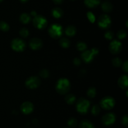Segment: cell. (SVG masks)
Returning a JSON list of instances; mask_svg holds the SVG:
<instances>
[{
	"label": "cell",
	"instance_id": "19",
	"mask_svg": "<svg viewBox=\"0 0 128 128\" xmlns=\"http://www.w3.org/2000/svg\"><path fill=\"white\" fill-rule=\"evenodd\" d=\"M65 33L67 36L72 37V36H74L76 35V28L74 26L70 25V26H67L66 28L65 29Z\"/></svg>",
	"mask_w": 128,
	"mask_h": 128
},
{
	"label": "cell",
	"instance_id": "8",
	"mask_svg": "<svg viewBox=\"0 0 128 128\" xmlns=\"http://www.w3.org/2000/svg\"><path fill=\"white\" fill-rule=\"evenodd\" d=\"M98 24L101 28L108 29L111 25V18L106 14H102L99 17Z\"/></svg>",
	"mask_w": 128,
	"mask_h": 128
},
{
	"label": "cell",
	"instance_id": "21",
	"mask_svg": "<svg viewBox=\"0 0 128 128\" xmlns=\"http://www.w3.org/2000/svg\"><path fill=\"white\" fill-rule=\"evenodd\" d=\"M65 101L67 104L71 105L76 101V97L72 94H68L65 97Z\"/></svg>",
	"mask_w": 128,
	"mask_h": 128
},
{
	"label": "cell",
	"instance_id": "3",
	"mask_svg": "<svg viewBox=\"0 0 128 128\" xmlns=\"http://www.w3.org/2000/svg\"><path fill=\"white\" fill-rule=\"evenodd\" d=\"M90 107V102L85 98H80L76 103L77 111L81 114H86L88 112Z\"/></svg>",
	"mask_w": 128,
	"mask_h": 128
},
{
	"label": "cell",
	"instance_id": "18",
	"mask_svg": "<svg viewBox=\"0 0 128 128\" xmlns=\"http://www.w3.org/2000/svg\"><path fill=\"white\" fill-rule=\"evenodd\" d=\"M51 14H52V16L55 18H60L63 15V11L60 8L56 7L52 9Z\"/></svg>",
	"mask_w": 128,
	"mask_h": 128
},
{
	"label": "cell",
	"instance_id": "20",
	"mask_svg": "<svg viewBox=\"0 0 128 128\" xmlns=\"http://www.w3.org/2000/svg\"><path fill=\"white\" fill-rule=\"evenodd\" d=\"M20 20L22 23L28 24L31 20V15L26 13H23L20 16Z\"/></svg>",
	"mask_w": 128,
	"mask_h": 128
},
{
	"label": "cell",
	"instance_id": "25",
	"mask_svg": "<svg viewBox=\"0 0 128 128\" xmlns=\"http://www.w3.org/2000/svg\"><path fill=\"white\" fill-rule=\"evenodd\" d=\"M101 111V107L98 104H95L91 108V114L93 115H97L100 114Z\"/></svg>",
	"mask_w": 128,
	"mask_h": 128
},
{
	"label": "cell",
	"instance_id": "31",
	"mask_svg": "<svg viewBox=\"0 0 128 128\" xmlns=\"http://www.w3.org/2000/svg\"><path fill=\"white\" fill-rule=\"evenodd\" d=\"M40 75L42 78H44V79H46V78H48L50 75V72L48 70L46 69H42V70L40 71Z\"/></svg>",
	"mask_w": 128,
	"mask_h": 128
},
{
	"label": "cell",
	"instance_id": "32",
	"mask_svg": "<svg viewBox=\"0 0 128 128\" xmlns=\"http://www.w3.org/2000/svg\"><path fill=\"white\" fill-rule=\"evenodd\" d=\"M121 124L122 125H124L126 127H128V117L127 115H124L122 117L121 119Z\"/></svg>",
	"mask_w": 128,
	"mask_h": 128
},
{
	"label": "cell",
	"instance_id": "34",
	"mask_svg": "<svg viewBox=\"0 0 128 128\" xmlns=\"http://www.w3.org/2000/svg\"><path fill=\"white\" fill-rule=\"evenodd\" d=\"M87 16L88 20H90L91 22L93 23L94 22L95 20H96V18H95V16L94 15V14L91 12H88L87 13Z\"/></svg>",
	"mask_w": 128,
	"mask_h": 128
},
{
	"label": "cell",
	"instance_id": "41",
	"mask_svg": "<svg viewBox=\"0 0 128 128\" xmlns=\"http://www.w3.org/2000/svg\"><path fill=\"white\" fill-rule=\"evenodd\" d=\"M71 1H75V0H71Z\"/></svg>",
	"mask_w": 128,
	"mask_h": 128
},
{
	"label": "cell",
	"instance_id": "23",
	"mask_svg": "<svg viewBox=\"0 0 128 128\" xmlns=\"http://www.w3.org/2000/svg\"><path fill=\"white\" fill-rule=\"evenodd\" d=\"M67 124L70 128H75L78 125V120L76 118L71 117L68 120Z\"/></svg>",
	"mask_w": 128,
	"mask_h": 128
},
{
	"label": "cell",
	"instance_id": "11",
	"mask_svg": "<svg viewBox=\"0 0 128 128\" xmlns=\"http://www.w3.org/2000/svg\"><path fill=\"white\" fill-rule=\"evenodd\" d=\"M122 44L120 41L116 40H114L110 43L109 45V50L111 53L114 55H116L121 52L122 50Z\"/></svg>",
	"mask_w": 128,
	"mask_h": 128
},
{
	"label": "cell",
	"instance_id": "28",
	"mask_svg": "<svg viewBox=\"0 0 128 128\" xmlns=\"http://www.w3.org/2000/svg\"><path fill=\"white\" fill-rule=\"evenodd\" d=\"M112 63L114 67H120L122 65V60H121V59L120 58H113L112 60Z\"/></svg>",
	"mask_w": 128,
	"mask_h": 128
},
{
	"label": "cell",
	"instance_id": "37",
	"mask_svg": "<svg viewBox=\"0 0 128 128\" xmlns=\"http://www.w3.org/2000/svg\"><path fill=\"white\" fill-rule=\"evenodd\" d=\"M53 1V3L56 5H61L62 2L64 1V0H52Z\"/></svg>",
	"mask_w": 128,
	"mask_h": 128
},
{
	"label": "cell",
	"instance_id": "27",
	"mask_svg": "<svg viewBox=\"0 0 128 128\" xmlns=\"http://www.w3.org/2000/svg\"><path fill=\"white\" fill-rule=\"evenodd\" d=\"M0 30L2 31H8L10 30V26L6 22L1 21H0Z\"/></svg>",
	"mask_w": 128,
	"mask_h": 128
},
{
	"label": "cell",
	"instance_id": "17",
	"mask_svg": "<svg viewBox=\"0 0 128 128\" xmlns=\"http://www.w3.org/2000/svg\"><path fill=\"white\" fill-rule=\"evenodd\" d=\"M101 9L105 13H110L113 9V6L111 3L108 1H104L101 4Z\"/></svg>",
	"mask_w": 128,
	"mask_h": 128
},
{
	"label": "cell",
	"instance_id": "42",
	"mask_svg": "<svg viewBox=\"0 0 128 128\" xmlns=\"http://www.w3.org/2000/svg\"><path fill=\"white\" fill-rule=\"evenodd\" d=\"M64 128H70V127H64Z\"/></svg>",
	"mask_w": 128,
	"mask_h": 128
},
{
	"label": "cell",
	"instance_id": "1",
	"mask_svg": "<svg viewBox=\"0 0 128 128\" xmlns=\"http://www.w3.org/2000/svg\"><path fill=\"white\" fill-rule=\"evenodd\" d=\"M71 88V84L68 79L66 78H61L57 81L56 84V90L60 94H67Z\"/></svg>",
	"mask_w": 128,
	"mask_h": 128
},
{
	"label": "cell",
	"instance_id": "10",
	"mask_svg": "<svg viewBox=\"0 0 128 128\" xmlns=\"http://www.w3.org/2000/svg\"><path fill=\"white\" fill-rule=\"evenodd\" d=\"M116 120V116L114 113H107L102 116V123L105 126H111L114 124Z\"/></svg>",
	"mask_w": 128,
	"mask_h": 128
},
{
	"label": "cell",
	"instance_id": "13",
	"mask_svg": "<svg viewBox=\"0 0 128 128\" xmlns=\"http://www.w3.org/2000/svg\"><path fill=\"white\" fill-rule=\"evenodd\" d=\"M42 44L43 43L41 39L38 38H33L30 40L29 42V46L32 50H38L42 48Z\"/></svg>",
	"mask_w": 128,
	"mask_h": 128
},
{
	"label": "cell",
	"instance_id": "15",
	"mask_svg": "<svg viewBox=\"0 0 128 128\" xmlns=\"http://www.w3.org/2000/svg\"><path fill=\"white\" fill-rule=\"evenodd\" d=\"M84 3L88 8H94L101 3V0H84Z\"/></svg>",
	"mask_w": 128,
	"mask_h": 128
},
{
	"label": "cell",
	"instance_id": "36",
	"mask_svg": "<svg viewBox=\"0 0 128 128\" xmlns=\"http://www.w3.org/2000/svg\"><path fill=\"white\" fill-rule=\"evenodd\" d=\"M73 63L76 66H79V65H81V61L79 58H75L73 60Z\"/></svg>",
	"mask_w": 128,
	"mask_h": 128
},
{
	"label": "cell",
	"instance_id": "39",
	"mask_svg": "<svg viewBox=\"0 0 128 128\" xmlns=\"http://www.w3.org/2000/svg\"><path fill=\"white\" fill-rule=\"evenodd\" d=\"M28 1V0H20V1H21V3H25L27 2Z\"/></svg>",
	"mask_w": 128,
	"mask_h": 128
},
{
	"label": "cell",
	"instance_id": "22",
	"mask_svg": "<svg viewBox=\"0 0 128 128\" xmlns=\"http://www.w3.org/2000/svg\"><path fill=\"white\" fill-rule=\"evenodd\" d=\"M60 45L61 47L64 48H67L70 46V41L66 38H62L60 40Z\"/></svg>",
	"mask_w": 128,
	"mask_h": 128
},
{
	"label": "cell",
	"instance_id": "5",
	"mask_svg": "<svg viewBox=\"0 0 128 128\" xmlns=\"http://www.w3.org/2000/svg\"><path fill=\"white\" fill-rule=\"evenodd\" d=\"M34 26L39 30H42L47 26L48 21L44 16L42 15H36L32 20Z\"/></svg>",
	"mask_w": 128,
	"mask_h": 128
},
{
	"label": "cell",
	"instance_id": "14",
	"mask_svg": "<svg viewBox=\"0 0 128 128\" xmlns=\"http://www.w3.org/2000/svg\"><path fill=\"white\" fill-rule=\"evenodd\" d=\"M128 76L126 75H122L120 77L118 81V84L120 88L122 89H126L128 86Z\"/></svg>",
	"mask_w": 128,
	"mask_h": 128
},
{
	"label": "cell",
	"instance_id": "2",
	"mask_svg": "<svg viewBox=\"0 0 128 128\" xmlns=\"http://www.w3.org/2000/svg\"><path fill=\"white\" fill-rule=\"evenodd\" d=\"M63 29L61 25L54 23L50 25L48 28V33L51 38L54 39H58L62 36Z\"/></svg>",
	"mask_w": 128,
	"mask_h": 128
},
{
	"label": "cell",
	"instance_id": "40",
	"mask_svg": "<svg viewBox=\"0 0 128 128\" xmlns=\"http://www.w3.org/2000/svg\"><path fill=\"white\" fill-rule=\"evenodd\" d=\"M3 1V0H0V3H1V1Z\"/></svg>",
	"mask_w": 128,
	"mask_h": 128
},
{
	"label": "cell",
	"instance_id": "24",
	"mask_svg": "<svg viewBox=\"0 0 128 128\" xmlns=\"http://www.w3.org/2000/svg\"><path fill=\"white\" fill-rule=\"evenodd\" d=\"M76 48L80 51H84L87 49V45L83 41H79L76 44Z\"/></svg>",
	"mask_w": 128,
	"mask_h": 128
},
{
	"label": "cell",
	"instance_id": "12",
	"mask_svg": "<svg viewBox=\"0 0 128 128\" xmlns=\"http://www.w3.org/2000/svg\"><path fill=\"white\" fill-rule=\"evenodd\" d=\"M20 109L22 113H23L25 115L30 114L34 110V105L31 102L26 101L22 103L20 107Z\"/></svg>",
	"mask_w": 128,
	"mask_h": 128
},
{
	"label": "cell",
	"instance_id": "35",
	"mask_svg": "<svg viewBox=\"0 0 128 128\" xmlns=\"http://www.w3.org/2000/svg\"><path fill=\"white\" fill-rule=\"evenodd\" d=\"M122 70L125 72H128V61H124L122 64Z\"/></svg>",
	"mask_w": 128,
	"mask_h": 128
},
{
	"label": "cell",
	"instance_id": "29",
	"mask_svg": "<svg viewBox=\"0 0 128 128\" xmlns=\"http://www.w3.org/2000/svg\"><path fill=\"white\" fill-rule=\"evenodd\" d=\"M19 33H20V36L22 38L28 37L29 35V33H30L28 30L27 28H21L20 30V32Z\"/></svg>",
	"mask_w": 128,
	"mask_h": 128
},
{
	"label": "cell",
	"instance_id": "7",
	"mask_svg": "<svg viewBox=\"0 0 128 128\" xmlns=\"http://www.w3.org/2000/svg\"><path fill=\"white\" fill-rule=\"evenodd\" d=\"M115 100L112 97L107 96L102 98L100 101V106L105 110H111L114 107Z\"/></svg>",
	"mask_w": 128,
	"mask_h": 128
},
{
	"label": "cell",
	"instance_id": "16",
	"mask_svg": "<svg viewBox=\"0 0 128 128\" xmlns=\"http://www.w3.org/2000/svg\"><path fill=\"white\" fill-rule=\"evenodd\" d=\"M79 128H95L94 125L92 122L87 119L82 120L79 124Z\"/></svg>",
	"mask_w": 128,
	"mask_h": 128
},
{
	"label": "cell",
	"instance_id": "6",
	"mask_svg": "<svg viewBox=\"0 0 128 128\" xmlns=\"http://www.w3.org/2000/svg\"><path fill=\"white\" fill-rule=\"evenodd\" d=\"M11 48L16 51H22L26 47V42L21 38H14L11 41Z\"/></svg>",
	"mask_w": 128,
	"mask_h": 128
},
{
	"label": "cell",
	"instance_id": "9",
	"mask_svg": "<svg viewBox=\"0 0 128 128\" xmlns=\"http://www.w3.org/2000/svg\"><path fill=\"white\" fill-rule=\"evenodd\" d=\"M41 84V80L38 77L31 76L28 78L25 82L26 87L30 89H35L38 87Z\"/></svg>",
	"mask_w": 128,
	"mask_h": 128
},
{
	"label": "cell",
	"instance_id": "38",
	"mask_svg": "<svg viewBox=\"0 0 128 128\" xmlns=\"http://www.w3.org/2000/svg\"><path fill=\"white\" fill-rule=\"evenodd\" d=\"M31 16H36V11H31Z\"/></svg>",
	"mask_w": 128,
	"mask_h": 128
},
{
	"label": "cell",
	"instance_id": "26",
	"mask_svg": "<svg viewBox=\"0 0 128 128\" xmlns=\"http://www.w3.org/2000/svg\"><path fill=\"white\" fill-rule=\"evenodd\" d=\"M96 95V90L94 87H90L87 90V95L90 98H94Z\"/></svg>",
	"mask_w": 128,
	"mask_h": 128
},
{
	"label": "cell",
	"instance_id": "33",
	"mask_svg": "<svg viewBox=\"0 0 128 128\" xmlns=\"http://www.w3.org/2000/svg\"><path fill=\"white\" fill-rule=\"evenodd\" d=\"M104 37L106 38L107 40H112V38H113L114 37V33L112 32V31H110V30L107 31L106 33H105Z\"/></svg>",
	"mask_w": 128,
	"mask_h": 128
},
{
	"label": "cell",
	"instance_id": "4",
	"mask_svg": "<svg viewBox=\"0 0 128 128\" xmlns=\"http://www.w3.org/2000/svg\"><path fill=\"white\" fill-rule=\"evenodd\" d=\"M99 50L97 48H93L91 50H85L81 54V58L84 62L90 63L93 60L95 56L98 54Z\"/></svg>",
	"mask_w": 128,
	"mask_h": 128
},
{
	"label": "cell",
	"instance_id": "30",
	"mask_svg": "<svg viewBox=\"0 0 128 128\" xmlns=\"http://www.w3.org/2000/svg\"><path fill=\"white\" fill-rule=\"evenodd\" d=\"M127 36V33L123 30H121L117 33V37L118 38V39L120 40H122V39H124Z\"/></svg>",
	"mask_w": 128,
	"mask_h": 128
}]
</instances>
